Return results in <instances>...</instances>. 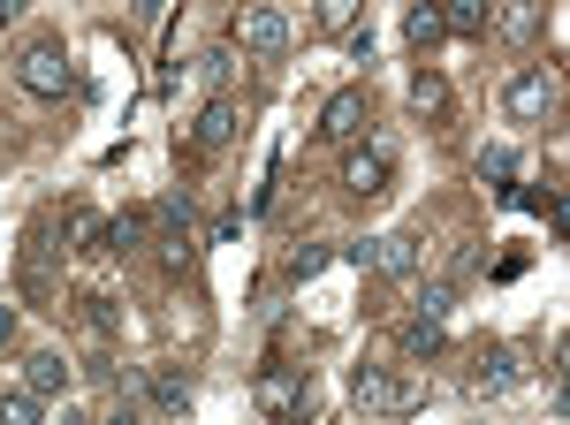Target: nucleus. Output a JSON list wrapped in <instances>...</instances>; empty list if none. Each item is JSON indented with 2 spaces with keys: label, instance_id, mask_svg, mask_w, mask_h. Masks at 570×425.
<instances>
[{
  "label": "nucleus",
  "instance_id": "19",
  "mask_svg": "<svg viewBox=\"0 0 570 425\" xmlns=\"http://www.w3.org/2000/svg\"><path fill=\"white\" fill-rule=\"evenodd\" d=\"M441 23H449V39H487L494 0H441Z\"/></svg>",
  "mask_w": 570,
  "mask_h": 425
},
{
  "label": "nucleus",
  "instance_id": "8",
  "mask_svg": "<svg viewBox=\"0 0 570 425\" xmlns=\"http://www.w3.org/2000/svg\"><path fill=\"white\" fill-rule=\"evenodd\" d=\"M252 411H259V418H312V373L305 365H274V373H259Z\"/></svg>",
  "mask_w": 570,
  "mask_h": 425
},
{
  "label": "nucleus",
  "instance_id": "27",
  "mask_svg": "<svg viewBox=\"0 0 570 425\" xmlns=\"http://www.w3.org/2000/svg\"><path fill=\"white\" fill-rule=\"evenodd\" d=\"M532 23H540V0H525V8H510V16H494L487 31H510V39H532Z\"/></svg>",
  "mask_w": 570,
  "mask_h": 425
},
{
  "label": "nucleus",
  "instance_id": "18",
  "mask_svg": "<svg viewBox=\"0 0 570 425\" xmlns=\"http://www.w3.org/2000/svg\"><path fill=\"white\" fill-rule=\"evenodd\" d=\"M190 395H198V380H190V373H153V380H145V411L176 418V411H190Z\"/></svg>",
  "mask_w": 570,
  "mask_h": 425
},
{
  "label": "nucleus",
  "instance_id": "9",
  "mask_svg": "<svg viewBox=\"0 0 570 425\" xmlns=\"http://www.w3.org/2000/svg\"><path fill=\"white\" fill-rule=\"evenodd\" d=\"M145 251L160 258L168 274H183V266L198 258V236H190V198H160V206H153V244H145Z\"/></svg>",
  "mask_w": 570,
  "mask_h": 425
},
{
  "label": "nucleus",
  "instance_id": "7",
  "mask_svg": "<svg viewBox=\"0 0 570 425\" xmlns=\"http://www.w3.org/2000/svg\"><path fill=\"white\" fill-rule=\"evenodd\" d=\"M236 129H244V107H236L228 91H214V99L190 115V129H183V152H190V160H220V152L236 145Z\"/></svg>",
  "mask_w": 570,
  "mask_h": 425
},
{
  "label": "nucleus",
  "instance_id": "15",
  "mask_svg": "<svg viewBox=\"0 0 570 425\" xmlns=\"http://www.w3.org/2000/svg\"><path fill=\"white\" fill-rule=\"evenodd\" d=\"M153 244V206H122L107 212V258H137Z\"/></svg>",
  "mask_w": 570,
  "mask_h": 425
},
{
  "label": "nucleus",
  "instance_id": "4",
  "mask_svg": "<svg viewBox=\"0 0 570 425\" xmlns=\"http://www.w3.org/2000/svg\"><path fill=\"white\" fill-rule=\"evenodd\" d=\"M228 39L244 46L252 61H282L289 39H297V23H289L274 0H236V8H228Z\"/></svg>",
  "mask_w": 570,
  "mask_h": 425
},
{
  "label": "nucleus",
  "instance_id": "6",
  "mask_svg": "<svg viewBox=\"0 0 570 425\" xmlns=\"http://www.w3.org/2000/svg\"><path fill=\"white\" fill-rule=\"evenodd\" d=\"M343 258H351L357 274H373V281H411V274L426 266V244H419L411 228H389V236H365V244H351Z\"/></svg>",
  "mask_w": 570,
  "mask_h": 425
},
{
  "label": "nucleus",
  "instance_id": "5",
  "mask_svg": "<svg viewBox=\"0 0 570 425\" xmlns=\"http://www.w3.org/2000/svg\"><path fill=\"white\" fill-rule=\"evenodd\" d=\"M335 182L351 190L357 206L365 198H389L395 190V137H357V145H343V175Z\"/></svg>",
  "mask_w": 570,
  "mask_h": 425
},
{
  "label": "nucleus",
  "instance_id": "31",
  "mask_svg": "<svg viewBox=\"0 0 570 425\" xmlns=\"http://www.w3.org/2000/svg\"><path fill=\"white\" fill-rule=\"evenodd\" d=\"M540 8H556V0H540Z\"/></svg>",
  "mask_w": 570,
  "mask_h": 425
},
{
  "label": "nucleus",
  "instance_id": "16",
  "mask_svg": "<svg viewBox=\"0 0 570 425\" xmlns=\"http://www.w3.org/2000/svg\"><path fill=\"white\" fill-rule=\"evenodd\" d=\"M449 107H456L449 77H441V69H419V77H411V115H419V122H449Z\"/></svg>",
  "mask_w": 570,
  "mask_h": 425
},
{
  "label": "nucleus",
  "instance_id": "29",
  "mask_svg": "<svg viewBox=\"0 0 570 425\" xmlns=\"http://www.w3.org/2000/svg\"><path fill=\"white\" fill-rule=\"evenodd\" d=\"M16 342H23V312H16V304H0V357H8Z\"/></svg>",
  "mask_w": 570,
  "mask_h": 425
},
{
  "label": "nucleus",
  "instance_id": "23",
  "mask_svg": "<svg viewBox=\"0 0 570 425\" xmlns=\"http://www.w3.org/2000/svg\"><path fill=\"white\" fill-rule=\"evenodd\" d=\"M77 319H85L91 335H115V327H122V312H115V297H107V289H77Z\"/></svg>",
  "mask_w": 570,
  "mask_h": 425
},
{
  "label": "nucleus",
  "instance_id": "30",
  "mask_svg": "<svg viewBox=\"0 0 570 425\" xmlns=\"http://www.w3.org/2000/svg\"><path fill=\"white\" fill-rule=\"evenodd\" d=\"M16 16H23V0H0V31H16Z\"/></svg>",
  "mask_w": 570,
  "mask_h": 425
},
{
  "label": "nucleus",
  "instance_id": "3",
  "mask_svg": "<svg viewBox=\"0 0 570 425\" xmlns=\"http://www.w3.org/2000/svg\"><path fill=\"white\" fill-rule=\"evenodd\" d=\"M16 85L31 91V99H61V91H77V53L61 31H39V39L16 53Z\"/></svg>",
  "mask_w": 570,
  "mask_h": 425
},
{
  "label": "nucleus",
  "instance_id": "20",
  "mask_svg": "<svg viewBox=\"0 0 570 425\" xmlns=\"http://www.w3.org/2000/svg\"><path fill=\"white\" fill-rule=\"evenodd\" d=\"M472 168H480V182H487V190L518 198V152H510V145H480V160H472Z\"/></svg>",
  "mask_w": 570,
  "mask_h": 425
},
{
  "label": "nucleus",
  "instance_id": "13",
  "mask_svg": "<svg viewBox=\"0 0 570 425\" xmlns=\"http://www.w3.org/2000/svg\"><path fill=\"white\" fill-rule=\"evenodd\" d=\"M61 220V251H77V258H107V212L85 206V198H69V206L53 212Z\"/></svg>",
  "mask_w": 570,
  "mask_h": 425
},
{
  "label": "nucleus",
  "instance_id": "2",
  "mask_svg": "<svg viewBox=\"0 0 570 425\" xmlns=\"http://www.w3.org/2000/svg\"><path fill=\"white\" fill-rule=\"evenodd\" d=\"M556 107H563V69H556V61H525V69L502 85V122H518V129L556 122Z\"/></svg>",
  "mask_w": 570,
  "mask_h": 425
},
{
  "label": "nucleus",
  "instance_id": "21",
  "mask_svg": "<svg viewBox=\"0 0 570 425\" xmlns=\"http://www.w3.org/2000/svg\"><path fill=\"white\" fill-rule=\"evenodd\" d=\"M357 16H365V0H312V31L320 39H351Z\"/></svg>",
  "mask_w": 570,
  "mask_h": 425
},
{
  "label": "nucleus",
  "instance_id": "24",
  "mask_svg": "<svg viewBox=\"0 0 570 425\" xmlns=\"http://www.w3.org/2000/svg\"><path fill=\"white\" fill-rule=\"evenodd\" d=\"M411 312H426V319H456V281H449V274H441V281H426Z\"/></svg>",
  "mask_w": 570,
  "mask_h": 425
},
{
  "label": "nucleus",
  "instance_id": "10",
  "mask_svg": "<svg viewBox=\"0 0 570 425\" xmlns=\"http://www.w3.org/2000/svg\"><path fill=\"white\" fill-rule=\"evenodd\" d=\"M365 122H373V91H365V85H343L335 99H327V107H320V122H312V137L343 152V145H357V137H365Z\"/></svg>",
  "mask_w": 570,
  "mask_h": 425
},
{
  "label": "nucleus",
  "instance_id": "22",
  "mask_svg": "<svg viewBox=\"0 0 570 425\" xmlns=\"http://www.w3.org/2000/svg\"><path fill=\"white\" fill-rule=\"evenodd\" d=\"M46 411H53V403H46V395H31L23 380H16V387H0V425H39Z\"/></svg>",
  "mask_w": 570,
  "mask_h": 425
},
{
  "label": "nucleus",
  "instance_id": "14",
  "mask_svg": "<svg viewBox=\"0 0 570 425\" xmlns=\"http://www.w3.org/2000/svg\"><path fill=\"white\" fill-rule=\"evenodd\" d=\"M441 349H449V319H426V312H411V319L395 327V357H403V365H434Z\"/></svg>",
  "mask_w": 570,
  "mask_h": 425
},
{
  "label": "nucleus",
  "instance_id": "25",
  "mask_svg": "<svg viewBox=\"0 0 570 425\" xmlns=\"http://www.w3.org/2000/svg\"><path fill=\"white\" fill-rule=\"evenodd\" d=\"M525 206L548 220V236H563V190H556V182H548V190H525Z\"/></svg>",
  "mask_w": 570,
  "mask_h": 425
},
{
  "label": "nucleus",
  "instance_id": "11",
  "mask_svg": "<svg viewBox=\"0 0 570 425\" xmlns=\"http://www.w3.org/2000/svg\"><path fill=\"white\" fill-rule=\"evenodd\" d=\"M518 380H525L518 349H510V342H487L480 357H472V373H464V395H472V403H502Z\"/></svg>",
  "mask_w": 570,
  "mask_h": 425
},
{
  "label": "nucleus",
  "instance_id": "12",
  "mask_svg": "<svg viewBox=\"0 0 570 425\" xmlns=\"http://www.w3.org/2000/svg\"><path fill=\"white\" fill-rule=\"evenodd\" d=\"M23 387L46 395V403H69V387H77V357H69V349H53V342L23 349Z\"/></svg>",
  "mask_w": 570,
  "mask_h": 425
},
{
  "label": "nucleus",
  "instance_id": "17",
  "mask_svg": "<svg viewBox=\"0 0 570 425\" xmlns=\"http://www.w3.org/2000/svg\"><path fill=\"white\" fill-rule=\"evenodd\" d=\"M403 39H411V53H434V46L449 39V23H441V0H411V8H403Z\"/></svg>",
  "mask_w": 570,
  "mask_h": 425
},
{
  "label": "nucleus",
  "instance_id": "28",
  "mask_svg": "<svg viewBox=\"0 0 570 425\" xmlns=\"http://www.w3.org/2000/svg\"><path fill=\"white\" fill-rule=\"evenodd\" d=\"M320 266H327V244H297V251H289V281H312Z\"/></svg>",
  "mask_w": 570,
  "mask_h": 425
},
{
  "label": "nucleus",
  "instance_id": "1",
  "mask_svg": "<svg viewBox=\"0 0 570 425\" xmlns=\"http://www.w3.org/2000/svg\"><path fill=\"white\" fill-rule=\"evenodd\" d=\"M351 403L365 411V418H411V411H426V380L403 373V357H395V365H357Z\"/></svg>",
  "mask_w": 570,
  "mask_h": 425
},
{
  "label": "nucleus",
  "instance_id": "26",
  "mask_svg": "<svg viewBox=\"0 0 570 425\" xmlns=\"http://www.w3.org/2000/svg\"><path fill=\"white\" fill-rule=\"evenodd\" d=\"M228 69H236V53H228V46L198 53V77H206V91H228Z\"/></svg>",
  "mask_w": 570,
  "mask_h": 425
}]
</instances>
